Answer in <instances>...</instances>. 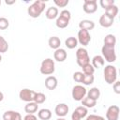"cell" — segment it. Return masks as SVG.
I'll use <instances>...</instances> for the list:
<instances>
[{"instance_id": "obj_1", "label": "cell", "mask_w": 120, "mask_h": 120, "mask_svg": "<svg viewBox=\"0 0 120 120\" xmlns=\"http://www.w3.org/2000/svg\"><path fill=\"white\" fill-rule=\"evenodd\" d=\"M46 8V2L43 0H36L27 8V13L32 18H38L41 15Z\"/></svg>"}, {"instance_id": "obj_2", "label": "cell", "mask_w": 120, "mask_h": 120, "mask_svg": "<svg viewBox=\"0 0 120 120\" xmlns=\"http://www.w3.org/2000/svg\"><path fill=\"white\" fill-rule=\"evenodd\" d=\"M104 80L108 84H113L117 79V69L112 65H108L104 68Z\"/></svg>"}, {"instance_id": "obj_3", "label": "cell", "mask_w": 120, "mask_h": 120, "mask_svg": "<svg viewBox=\"0 0 120 120\" xmlns=\"http://www.w3.org/2000/svg\"><path fill=\"white\" fill-rule=\"evenodd\" d=\"M101 52H102V57L105 61L109 63H113L116 60V53L114 50L113 45H106L104 44L101 48Z\"/></svg>"}, {"instance_id": "obj_4", "label": "cell", "mask_w": 120, "mask_h": 120, "mask_svg": "<svg viewBox=\"0 0 120 120\" xmlns=\"http://www.w3.org/2000/svg\"><path fill=\"white\" fill-rule=\"evenodd\" d=\"M70 18H71V14L68 10H67V9L62 10L60 12V15L56 19V22H55L56 26L58 28H61V29L66 28L69 23Z\"/></svg>"}, {"instance_id": "obj_5", "label": "cell", "mask_w": 120, "mask_h": 120, "mask_svg": "<svg viewBox=\"0 0 120 120\" xmlns=\"http://www.w3.org/2000/svg\"><path fill=\"white\" fill-rule=\"evenodd\" d=\"M40 73L43 75H51L54 72L55 70V66H54V61L52 58H46L42 61L41 66H40Z\"/></svg>"}, {"instance_id": "obj_6", "label": "cell", "mask_w": 120, "mask_h": 120, "mask_svg": "<svg viewBox=\"0 0 120 120\" xmlns=\"http://www.w3.org/2000/svg\"><path fill=\"white\" fill-rule=\"evenodd\" d=\"M76 59H77V64L82 68L86 64L90 63V57L88 55V52L84 48H79L76 52Z\"/></svg>"}, {"instance_id": "obj_7", "label": "cell", "mask_w": 120, "mask_h": 120, "mask_svg": "<svg viewBox=\"0 0 120 120\" xmlns=\"http://www.w3.org/2000/svg\"><path fill=\"white\" fill-rule=\"evenodd\" d=\"M87 90L85 89V87H83L82 85L77 84L72 88V98L74 100L76 101H81L85 96H86Z\"/></svg>"}, {"instance_id": "obj_8", "label": "cell", "mask_w": 120, "mask_h": 120, "mask_svg": "<svg viewBox=\"0 0 120 120\" xmlns=\"http://www.w3.org/2000/svg\"><path fill=\"white\" fill-rule=\"evenodd\" d=\"M36 93L35 91L31 90V89H28V88H23L20 91L19 93V98L22 101H25V102H32L34 101V98H35V96H36Z\"/></svg>"}, {"instance_id": "obj_9", "label": "cell", "mask_w": 120, "mask_h": 120, "mask_svg": "<svg viewBox=\"0 0 120 120\" xmlns=\"http://www.w3.org/2000/svg\"><path fill=\"white\" fill-rule=\"evenodd\" d=\"M78 42L82 45V46H87L90 41H91V35L89 33V31L87 30H82L80 29L78 32V38H77Z\"/></svg>"}, {"instance_id": "obj_10", "label": "cell", "mask_w": 120, "mask_h": 120, "mask_svg": "<svg viewBox=\"0 0 120 120\" xmlns=\"http://www.w3.org/2000/svg\"><path fill=\"white\" fill-rule=\"evenodd\" d=\"M119 107L116 105H112L107 109L106 119L107 120H118L119 119Z\"/></svg>"}, {"instance_id": "obj_11", "label": "cell", "mask_w": 120, "mask_h": 120, "mask_svg": "<svg viewBox=\"0 0 120 120\" xmlns=\"http://www.w3.org/2000/svg\"><path fill=\"white\" fill-rule=\"evenodd\" d=\"M87 112H88L87 108H85L83 106H79L73 111L71 119L72 120H82V118H84L87 115Z\"/></svg>"}, {"instance_id": "obj_12", "label": "cell", "mask_w": 120, "mask_h": 120, "mask_svg": "<svg viewBox=\"0 0 120 120\" xmlns=\"http://www.w3.org/2000/svg\"><path fill=\"white\" fill-rule=\"evenodd\" d=\"M82 8L83 11L87 14L95 13L98 9V3L96 0H84Z\"/></svg>"}, {"instance_id": "obj_13", "label": "cell", "mask_w": 120, "mask_h": 120, "mask_svg": "<svg viewBox=\"0 0 120 120\" xmlns=\"http://www.w3.org/2000/svg\"><path fill=\"white\" fill-rule=\"evenodd\" d=\"M68 110H69L68 106L66 103H59V104L56 105V107L54 109V112H55V114L58 117H64L68 114Z\"/></svg>"}, {"instance_id": "obj_14", "label": "cell", "mask_w": 120, "mask_h": 120, "mask_svg": "<svg viewBox=\"0 0 120 120\" xmlns=\"http://www.w3.org/2000/svg\"><path fill=\"white\" fill-rule=\"evenodd\" d=\"M3 120H22V115L16 111H7L3 114Z\"/></svg>"}, {"instance_id": "obj_15", "label": "cell", "mask_w": 120, "mask_h": 120, "mask_svg": "<svg viewBox=\"0 0 120 120\" xmlns=\"http://www.w3.org/2000/svg\"><path fill=\"white\" fill-rule=\"evenodd\" d=\"M57 84H58V82L56 77L54 76H48L45 79V87L48 90H54L57 87Z\"/></svg>"}, {"instance_id": "obj_16", "label": "cell", "mask_w": 120, "mask_h": 120, "mask_svg": "<svg viewBox=\"0 0 120 120\" xmlns=\"http://www.w3.org/2000/svg\"><path fill=\"white\" fill-rule=\"evenodd\" d=\"M114 22V19H112L110 18L109 16H107L105 13L102 14L99 18V24L104 27V28H108V27H111Z\"/></svg>"}, {"instance_id": "obj_17", "label": "cell", "mask_w": 120, "mask_h": 120, "mask_svg": "<svg viewBox=\"0 0 120 120\" xmlns=\"http://www.w3.org/2000/svg\"><path fill=\"white\" fill-rule=\"evenodd\" d=\"M67 52L66 50L62 49V48H59L57 50H55L54 53H53V57H54V60H56L57 62H64L66 59H67Z\"/></svg>"}, {"instance_id": "obj_18", "label": "cell", "mask_w": 120, "mask_h": 120, "mask_svg": "<svg viewBox=\"0 0 120 120\" xmlns=\"http://www.w3.org/2000/svg\"><path fill=\"white\" fill-rule=\"evenodd\" d=\"M58 14H59V11L56 7H50V8H48V9L45 12V16L49 20H53V19L57 18Z\"/></svg>"}, {"instance_id": "obj_19", "label": "cell", "mask_w": 120, "mask_h": 120, "mask_svg": "<svg viewBox=\"0 0 120 120\" xmlns=\"http://www.w3.org/2000/svg\"><path fill=\"white\" fill-rule=\"evenodd\" d=\"M79 27L80 29H82V30H92L94 29L95 27V22L91 20H82L79 22Z\"/></svg>"}, {"instance_id": "obj_20", "label": "cell", "mask_w": 120, "mask_h": 120, "mask_svg": "<svg viewBox=\"0 0 120 120\" xmlns=\"http://www.w3.org/2000/svg\"><path fill=\"white\" fill-rule=\"evenodd\" d=\"M105 60L103 59L102 55H95L92 59V66L94 67V68H100L104 66Z\"/></svg>"}, {"instance_id": "obj_21", "label": "cell", "mask_w": 120, "mask_h": 120, "mask_svg": "<svg viewBox=\"0 0 120 120\" xmlns=\"http://www.w3.org/2000/svg\"><path fill=\"white\" fill-rule=\"evenodd\" d=\"M86 94H87V97L89 98L97 101L99 98V97H100V90L98 87H93L90 90H88Z\"/></svg>"}, {"instance_id": "obj_22", "label": "cell", "mask_w": 120, "mask_h": 120, "mask_svg": "<svg viewBox=\"0 0 120 120\" xmlns=\"http://www.w3.org/2000/svg\"><path fill=\"white\" fill-rule=\"evenodd\" d=\"M38 109V105L32 101V102H27V104L24 106V111L25 112H27V114H34V112H36Z\"/></svg>"}, {"instance_id": "obj_23", "label": "cell", "mask_w": 120, "mask_h": 120, "mask_svg": "<svg viewBox=\"0 0 120 120\" xmlns=\"http://www.w3.org/2000/svg\"><path fill=\"white\" fill-rule=\"evenodd\" d=\"M48 44L50 46V48L52 49H54V50H57L60 48V45H61V40L58 37H51L48 40Z\"/></svg>"}, {"instance_id": "obj_24", "label": "cell", "mask_w": 120, "mask_h": 120, "mask_svg": "<svg viewBox=\"0 0 120 120\" xmlns=\"http://www.w3.org/2000/svg\"><path fill=\"white\" fill-rule=\"evenodd\" d=\"M38 116L41 120H49L52 117V112L49 109H41L38 112Z\"/></svg>"}, {"instance_id": "obj_25", "label": "cell", "mask_w": 120, "mask_h": 120, "mask_svg": "<svg viewBox=\"0 0 120 120\" xmlns=\"http://www.w3.org/2000/svg\"><path fill=\"white\" fill-rule=\"evenodd\" d=\"M105 14L107 16H109L110 18L114 19L118 14V7L115 6V5H112V7H110V8L105 9Z\"/></svg>"}, {"instance_id": "obj_26", "label": "cell", "mask_w": 120, "mask_h": 120, "mask_svg": "<svg viewBox=\"0 0 120 120\" xmlns=\"http://www.w3.org/2000/svg\"><path fill=\"white\" fill-rule=\"evenodd\" d=\"M65 45L68 49H74L78 45V40L74 37H69L65 40Z\"/></svg>"}, {"instance_id": "obj_27", "label": "cell", "mask_w": 120, "mask_h": 120, "mask_svg": "<svg viewBox=\"0 0 120 120\" xmlns=\"http://www.w3.org/2000/svg\"><path fill=\"white\" fill-rule=\"evenodd\" d=\"M81 101H82V105L83 107H85V108H93L97 104L96 100H93V99L89 98L88 97H84Z\"/></svg>"}, {"instance_id": "obj_28", "label": "cell", "mask_w": 120, "mask_h": 120, "mask_svg": "<svg viewBox=\"0 0 120 120\" xmlns=\"http://www.w3.org/2000/svg\"><path fill=\"white\" fill-rule=\"evenodd\" d=\"M103 41H104V44H106V45H113V46H115V43H116V38H115L114 35H112V34H109V35L105 36Z\"/></svg>"}, {"instance_id": "obj_29", "label": "cell", "mask_w": 120, "mask_h": 120, "mask_svg": "<svg viewBox=\"0 0 120 120\" xmlns=\"http://www.w3.org/2000/svg\"><path fill=\"white\" fill-rule=\"evenodd\" d=\"M82 68V73L85 74V75H93L94 72H95V68H94V67L90 63L86 64Z\"/></svg>"}, {"instance_id": "obj_30", "label": "cell", "mask_w": 120, "mask_h": 120, "mask_svg": "<svg viewBox=\"0 0 120 120\" xmlns=\"http://www.w3.org/2000/svg\"><path fill=\"white\" fill-rule=\"evenodd\" d=\"M46 101V96L43 94V93H36V96H35V98H34V102H36L38 105V104H42Z\"/></svg>"}, {"instance_id": "obj_31", "label": "cell", "mask_w": 120, "mask_h": 120, "mask_svg": "<svg viewBox=\"0 0 120 120\" xmlns=\"http://www.w3.org/2000/svg\"><path fill=\"white\" fill-rule=\"evenodd\" d=\"M8 41L0 36V53H3V52H8Z\"/></svg>"}, {"instance_id": "obj_32", "label": "cell", "mask_w": 120, "mask_h": 120, "mask_svg": "<svg viewBox=\"0 0 120 120\" xmlns=\"http://www.w3.org/2000/svg\"><path fill=\"white\" fill-rule=\"evenodd\" d=\"M94 80H95L94 75H85L84 74L83 79L82 81V83L84 84V85H90V84H92L94 82Z\"/></svg>"}, {"instance_id": "obj_33", "label": "cell", "mask_w": 120, "mask_h": 120, "mask_svg": "<svg viewBox=\"0 0 120 120\" xmlns=\"http://www.w3.org/2000/svg\"><path fill=\"white\" fill-rule=\"evenodd\" d=\"M99 4L101 6V8H103L104 9L112 7V5H114V0H100Z\"/></svg>"}, {"instance_id": "obj_34", "label": "cell", "mask_w": 120, "mask_h": 120, "mask_svg": "<svg viewBox=\"0 0 120 120\" xmlns=\"http://www.w3.org/2000/svg\"><path fill=\"white\" fill-rule=\"evenodd\" d=\"M9 26V22L7 18L1 17L0 18V30H6Z\"/></svg>"}, {"instance_id": "obj_35", "label": "cell", "mask_w": 120, "mask_h": 120, "mask_svg": "<svg viewBox=\"0 0 120 120\" xmlns=\"http://www.w3.org/2000/svg\"><path fill=\"white\" fill-rule=\"evenodd\" d=\"M83 76H84V74L82 72H80V71L74 72V74H73V80L76 82H82V81L83 79Z\"/></svg>"}, {"instance_id": "obj_36", "label": "cell", "mask_w": 120, "mask_h": 120, "mask_svg": "<svg viewBox=\"0 0 120 120\" xmlns=\"http://www.w3.org/2000/svg\"><path fill=\"white\" fill-rule=\"evenodd\" d=\"M53 3L56 5L57 8H65L68 5L69 1L68 0H54Z\"/></svg>"}, {"instance_id": "obj_37", "label": "cell", "mask_w": 120, "mask_h": 120, "mask_svg": "<svg viewBox=\"0 0 120 120\" xmlns=\"http://www.w3.org/2000/svg\"><path fill=\"white\" fill-rule=\"evenodd\" d=\"M85 120H105L104 117L100 116V115H97V114H90L86 117Z\"/></svg>"}, {"instance_id": "obj_38", "label": "cell", "mask_w": 120, "mask_h": 120, "mask_svg": "<svg viewBox=\"0 0 120 120\" xmlns=\"http://www.w3.org/2000/svg\"><path fill=\"white\" fill-rule=\"evenodd\" d=\"M112 88H113V91L116 94H120V82L119 81L114 82L113 84H112Z\"/></svg>"}, {"instance_id": "obj_39", "label": "cell", "mask_w": 120, "mask_h": 120, "mask_svg": "<svg viewBox=\"0 0 120 120\" xmlns=\"http://www.w3.org/2000/svg\"><path fill=\"white\" fill-rule=\"evenodd\" d=\"M23 120H38V118L34 114H27L24 116Z\"/></svg>"}, {"instance_id": "obj_40", "label": "cell", "mask_w": 120, "mask_h": 120, "mask_svg": "<svg viewBox=\"0 0 120 120\" xmlns=\"http://www.w3.org/2000/svg\"><path fill=\"white\" fill-rule=\"evenodd\" d=\"M16 1L15 0H12V1H8V0H6V4L7 5H12V4H14Z\"/></svg>"}, {"instance_id": "obj_41", "label": "cell", "mask_w": 120, "mask_h": 120, "mask_svg": "<svg viewBox=\"0 0 120 120\" xmlns=\"http://www.w3.org/2000/svg\"><path fill=\"white\" fill-rule=\"evenodd\" d=\"M3 99H4V94H3V93L0 91V102H1Z\"/></svg>"}, {"instance_id": "obj_42", "label": "cell", "mask_w": 120, "mask_h": 120, "mask_svg": "<svg viewBox=\"0 0 120 120\" xmlns=\"http://www.w3.org/2000/svg\"><path fill=\"white\" fill-rule=\"evenodd\" d=\"M56 120H66L65 118H63V117H59V118H57Z\"/></svg>"}, {"instance_id": "obj_43", "label": "cell", "mask_w": 120, "mask_h": 120, "mask_svg": "<svg viewBox=\"0 0 120 120\" xmlns=\"http://www.w3.org/2000/svg\"><path fill=\"white\" fill-rule=\"evenodd\" d=\"M1 61H2V55H1V53H0V63H1Z\"/></svg>"}, {"instance_id": "obj_44", "label": "cell", "mask_w": 120, "mask_h": 120, "mask_svg": "<svg viewBox=\"0 0 120 120\" xmlns=\"http://www.w3.org/2000/svg\"><path fill=\"white\" fill-rule=\"evenodd\" d=\"M0 6H1V0H0Z\"/></svg>"}]
</instances>
